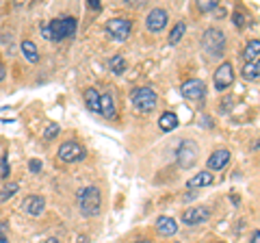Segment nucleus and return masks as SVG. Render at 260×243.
<instances>
[{"label": "nucleus", "instance_id": "obj_37", "mask_svg": "<svg viewBox=\"0 0 260 243\" xmlns=\"http://www.w3.org/2000/svg\"><path fill=\"white\" fill-rule=\"evenodd\" d=\"M137 243H150V241H137Z\"/></svg>", "mask_w": 260, "mask_h": 243}, {"label": "nucleus", "instance_id": "obj_24", "mask_svg": "<svg viewBox=\"0 0 260 243\" xmlns=\"http://www.w3.org/2000/svg\"><path fill=\"white\" fill-rule=\"evenodd\" d=\"M20 189V185L18 183H11L9 187H5L3 191H0V200H7V198H11V196H15V191Z\"/></svg>", "mask_w": 260, "mask_h": 243}, {"label": "nucleus", "instance_id": "obj_31", "mask_svg": "<svg viewBox=\"0 0 260 243\" xmlns=\"http://www.w3.org/2000/svg\"><path fill=\"white\" fill-rule=\"evenodd\" d=\"M7 230H9V226H7V224H0V241L7 239Z\"/></svg>", "mask_w": 260, "mask_h": 243}, {"label": "nucleus", "instance_id": "obj_23", "mask_svg": "<svg viewBox=\"0 0 260 243\" xmlns=\"http://www.w3.org/2000/svg\"><path fill=\"white\" fill-rule=\"evenodd\" d=\"M109 66H111V70H113V74H117V76L126 72V61H124V56H121V54H115V56H113Z\"/></svg>", "mask_w": 260, "mask_h": 243}, {"label": "nucleus", "instance_id": "obj_25", "mask_svg": "<svg viewBox=\"0 0 260 243\" xmlns=\"http://www.w3.org/2000/svg\"><path fill=\"white\" fill-rule=\"evenodd\" d=\"M59 131H61V126H59V124H50V126H48L46 131H44V139H46V141H48V139H52V137L59 135Z\"/></svg>", "mask_w": 260, "mask_h": 243}, {"label": "nucleus", "instance_id": "obj_30", "mask_svg": "<svg viewBox=\"0 0 260 243\" xmlns=\"http://www.w3.org/2000/svg\"><path fill=\"white\" fill-rule=\"evenodd\" d=\"M87 5H89V9H95V11L102 9V5L98 3V0H87Z\"/></svg>", "mask_w": 260, "mask_h": 243}, {"label": "nucleus", "instance_id": "obj_12", "mask_svg": "<svg viewBox=\"0 0 260 243\" xmlns=\"http://www.w3.org/2000/svg\"><path fill=\"white\" fill-rule=\"evenodd\" d=\"M228 163H230V150L219 148L208 159V172H219V169H223Z\"/></svg>", "mask_w": 260, "mask_h": 243}, {"label": "nucleus", "instance_id": "obj_5", "mask_svg": "<svg viewBox=\"0 0 260 243\" xmlns=\"http://www.w3.org/2000/svg\"><path fill=\"white\" fill-rule=\"evenodd\" d=\"M176 159L182 169L193 167L195 161H198V145H195V141H189V139L180 141V145H178V150H176Z\"/></svg>", "mask_w": 260, "mask_h": 243}, {"label": "nucleus", "instance_id": "obj_2", "mask_svg": "<svg viewBox=\"0 0 260 243\" xmlns=\"http://www.w3.org/2000/svg\"><path fill=\"white\" fill-rule=\"evenodd\" d=\"M100 191H98L95 187H85L83 191H80L78 196V204H80V213H83L85 217H93L100 213Z\"/></svg>", "mask_w": 260, "mask_h": 243}, {"label": "nucleus", "instance_id": "obj_14", "mask_svg": "<svg viewBox=\"0 0 260 243\" xmlns=\"http://www.w3.org/2000/svg\"><path fill=\"white\" fill-rule=\"evenodd\" d=\"M213 180H215V176L208 172H200V174H195L193 178H189V183H186V187L189 189H202V187H210V185H213Z\"/></svg>", "mask_w": 260, "mask_h": 243}, {"label": "nucleus", "instance_id": "obj_28", "mask_svg": "<svg viewBox=\"0 0 260 243\" xmlns=\"http://www.w3.org/2000/svg\"><path fill=\"white\" fill-rule=\"evenodd\" d=\"M245 20H247V18H245V15H243L241 11H234V15H232V22L237 24L239 28H243V26H245Z\"/></svg>", "mask_w": 260, "mask_h": 243}, {"label": "nucleus", "instance_id": "obj_4", "mask_svg": "<svg viewBox=\"0 0 260 243\" xmlns=\"http://www.w3.org/2000/svg\"><path fill=\"white\" fill-rule=\"evenodd\" d=\"M133 107L139 113H150L156 109V94L150 87H139L133 92Z\"/></svg>", "mask_w": 260, "mask_h": 243}, {"label": "nucleus", "instance_id": "obj_16", "mask_svg": "<svg viewBox=\"0 0 260 243\" xmlns=\"http://www.w3.org/2000/svg\"><path fill=\"white\" fill-rule=\"evenodd\" d=\"M100 113L107 119L115 117V102H113V96H109V94L100 96Z\"/></svg>", "mask_w": 260, "mask_h": 243}, {"label": "nucleus", "instance_id": "obj_3", "mask_svg": "<svg viewBox=\"0 0 260 243\" xmlns=\"http://www.w3.org/2000/svg\"><path fill=\"white\" fill-rule=\"evenodd\" d=\"M202 48L206 50L210 56H221L225 50V35L219 28H208L204 37H202Z\"/></svg>", "mask_w": 260, "mask_h": 243}, {"label": "nucleus", "instance_id": "obj_6", "mask_svg": "<svg viewBox=\"0 0 260 243\" xmlns=\"http://www.w3.org/2000/svg\"><path fill=\"white\" fill-rule=\"evenodd\" d=\"M130 31H133V22L126 18H113L107 22V35L115 42H126L130 37Z\"/></svg>", "mask_w": 260, "mask_h": 243}, {"label": "nucleus", "instance_id": "obj_13", "mask_svg": "<svg viewBox=\"0 0 260 243\" xmlns=\"http://www.w3.org/2000/svg\"><path fill=\"white\" fill-rule=\"evenodd\" d=\"M46 208V200L42 196H28L22 202V210L28 215H42Z\"/></svg>", "mask_w": 260, "mask_h": 243}, {"label": "nucleus", "instance_id": "obj_36", "mask_svg": "<svg viewBox=\"0 0 260 243\" xmlns=\"http://www.w3.org/2000/svg\"><path fill=\"white\" fill-rule=\"evenodd\" d=\"M0 243H9V241H7V239H3V241H0Z\"/></svg>", "mask_w": 260, "mask_h": 243}, {"label": "nucleus", "instance_id": "obj_8", "mask_svg": "<svg viewBox=\"0 0 260 243\" xmlns=\"http://www.w3.org/2000/svg\"><path fill=\"white\" fill-rule=\"evenodd\" d=\"M232 83H234V68H232V63L223 61L215 72V87L219 92H223V89H228Z\"/></svg>", "mask_w": 260, "mask_h": 243}, {"label": "nucleus", "instance_id": "obj_34", "mask_svg": "<svg viewBox=\"0 0 260 243\" xmlns=\"http://www.w3.org/2000/svg\"><path fill=\"white\" fill-rule=\"evenodd\" d=\"M76 243H87V237H85V234H80V237L76 239Z\"/></svg>", "mask_w": 260, "mask_h": 243}, {"label": "nucleus", "instance_id": "obj_1", "mask_svg": "<svg viewBox=\"0 0 260 243\" xmlns=\"http://www.w3.org/2000/svg\"><path fill=\"white\" fill-rule=\"evenodd\" d=\"M78 22L72 15H63V18H56L50 24L42 26V33L46 39H52V42H61V39H70L76 35Z\"/></svg>", "mask_w": 260, "mask_h": 243}, {"label": "nucleus", "instance_id": "obj_11", "mask_svg": "<svg viewBox=\"0 0 260 243\" xmlns=\"http://www.w3.org/2000/svg\"><path fill=\"white\" fill-rule=\"evenodd\" d=\"M210 217V210L206 206H195V208H189V210H184L182 213V224H202V222H206Z\"/></svg>", "mask_w": 260, "mask_h": 243}, {"label": "nucleus", "instance_id": "obj_35", "mask_svg": "<svg viewBox=\"0 0 260 243\" xmlns=\"http://www.w3.org/2000/svg\"><path fill=\"white\" fill-rule=\"evenodd\" d=\"M46 243H59V241H56V239H54V237H52V239H48V241H46Z\"/></svg>", "mask_w": 260, "mask_h": 243}, {"label": "nucleus", "instance_id": "obj_17", "mask_svg": "<svg viewBox=\"0 0 260 243\" xmlns=\"http://www.w3.org/2000/svg\"><path fill=\"white\" fill-rule=\"evenodd\" d=\"M85 104L89 111L100 113V94H98V89H93V87L85 89Z\"/></svg>", "mask_w": 260, "mask_h": 243}, {"label": "nucleus", "instance_id": "obj_33", "mask_svg": "<svg viewBox=\"0 0 260 243\" xmlns=\"http://www.w3.org/2000/svg\"><path fill=\"white\" fill-rule=\"evenodd\" d=\"M5 76H7V70H5L3 63H0V83H3V80H5Z\"/></svg>", "mask_w": 260, "mask_h": 243}, {"label": "nucleus", "instance_id": "obj_27", "mask_svg": "<svg viewBox=\"0 0 260 243\" xmlns=\"http://www.w3.org/2000/svg\"><path fill=\"white\" fill-rule=\"evenodd\" d=\"M7 176H9V157H3L0 159V178Z\"/></svg>", "mask_w": 260, "mask_h": 243}, {"label": "nucleus", "instance_id": "obj_29", "mask_svg": "<svg viewBox=\"0 0 260 243\" xmlns=\"http://www.w3.org/2000/svg\"><path fill=\"white\" fill-rule=\"evenodd\" d=\"M28 169H30V172H32V174H39V172H42V161L32 159V161H30V163H28Z\"/></svg>", "mask_w": 260, "mask_h": 243}, {"label": "nucleus", "instance_id": "obj_32", "mask_svg": "<svg viewBox=\"0 0 260 243\" xmlns=\"http://www.w3.org/2000/svg\"><path fill=\"white\" fill-rule=\"evenodd\" d=\"M251 243H260V230H254V234H251Z\"/></svg>", "mask_w": 260, "mask_h": 243}, {"label": "nucleus", "instance_id": "obj_18", "mask_svg": "<svg viewBox=\"0 0 260 243\" xmlns=\"http://www.w3.org/2000/svg\"><path fill=\"white\" fill-rule=\"evenodd\" d=\"M158 126H160V131H165V133L174 131L178 126V115L176 113H162L160 119H158Z\"/></svg>", "mask_w": 260, "mask_h": 243}, {"label": "nucleus", "instance_id": "obj_10", "mask_svg": "<svg viewBox=\"0 0 260 243\" xmlns=\"http://www.w3.org/2000/svg\"><path fill=\"white\" fill-rule=\"evenodd\" d=\"M180 94L184 96L186 100H200V98H204L206 87H204V83H202L200 78H191V80H186V83H182Z\"/></svg>", "mask_w": 260, "mask_h": 243}, {"label": "nucleus", "instance_id": "obj_19", "mask_svg": "<svg viewBox=\"0 0 260 243\" xmlns=\"http://www.w3.org/2000/svg\"><path fill=\"white\" fill-rule=\"evenodd\" d=\"M258 54H260V42H258V39H251V42L245 46L243 59H245V63H249V61H258Z\"/></svg>", "mask_w": 260, "mask_h": 243}, {"label": "nucleus", "instance_id": "obj_15", "mask_svg": "<svg viewBox=\"0 0 260 243\" xmlns=\"http://www.w3.org/2000/svg\"><path fill=\"white\" fill-rule=\"evenodd\" d=\"M156 230H158V234H162V237H174L178 232V224H176V220H172V217H158Z\"/></svg>", "mask_w": 260, "mask_h": 243}, {"label": "nucleus", "instance_id": "obj_9", "mask_svg": "<svg viewBox=\"0 0 260 243\" xmlns=\"http://www.w3.org/2000/svg\"><path fill=\"white\" fill-rule=\"evenodd\" d=\"M167 22H169V18H167L165 9H152L148 13V20H145V28H148L150 33H160V31L167 26Z\"/></svg>", "mask_w": 260, "mask_h": 243}, {"label": "nucleus", "instance_id": "obj_7", "mask_svg": "<svg viewBox=\"0 0 260 243\" xmlns=\"http://www.w3.org/2000/svg\"><path fill=\"white\" fill-rule=\"evenodd\" d=\"M85 155L87 152L78 141H65L59 148V159L63 161V163H76V161H83Z\"/></svg>", "mask_w": 260, "mask_h": 243}, {"label": "nucleus", "instance_id": "obj_21", "mask_svg": "<svg viewBox=\"0 0 260 243\" xmlns=\"http://www.w3.org/2000/svg\"><path fill=\"white\" fill-rule=\"evenodd\" d=\"M243 78H247V80H256L260 78V63L258 61H249L245 63V68H243Z\"/></svg>", "mask_w": 260, "mask_h": 243}, {"label": "nucleus", "instance_id": "obj_26", "mask_svg": "<svg viewBox=\"0 0 260 243\" xmlns=\"http://www.w3.org/2000/svg\"><path fill=\"white\" fill-rule=\"evenodd\" d=\"M198 9H200L202 13L213 11V9H217V0H206V3H198Z\"/></svg>", "mask_w": 260, "mask_h": 243}, {"label": "nucleus", "instance_id": "obj_22", "mask_svg": "<svg viewBox=\"0 0 260 243\" xmlns=\"http://www.w3.org/2000/svg\"><path fill=\"white\" fill-rule=\"evenodd\" d=\"M184 33H186V24H184V22H178L176 26L172 28V33H169V44L176 46V44L182 39V35H184Z\"/></svg>", "mask_w": 260, "mask_h": 243}, {"label": "nucleus", "instance_id": "obj_20", "mask_svg": "<svg viewBox=\"0 0 260 243\" xmlns=\"http://www.w3.org/2000/svg\"><path fill=\"white\" fill-rule=\"evenodd\" d=\"M22 52H24V56H26V61H30V63H37L39 61L37 46L32 44L30 39H24V42H22Z\"/></svg>", "mask_w": 260, "mask_h": 243}]
</instances>
